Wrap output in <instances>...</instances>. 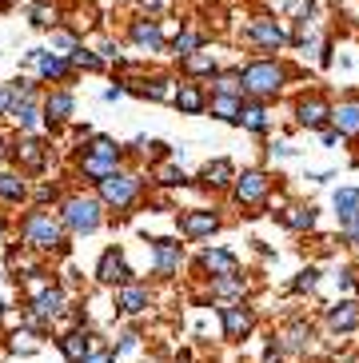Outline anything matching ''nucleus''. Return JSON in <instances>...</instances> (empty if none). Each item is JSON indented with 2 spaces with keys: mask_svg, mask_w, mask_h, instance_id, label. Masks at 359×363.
<instances>
[{
  "mask_svg": "<svg viewBox=\"0 0 359 363\" xmlns=\"http://www.w3.org/2000/svg\"><path fill=\"white\" fill-rule=\"evenodd\" d=\"M21 240L24 247H32V252H68V228L60 224V212H53V208H44V203H36V208H28L21 220Z\"/></svg>",
  "mask_w": 359,
  "mask_h": 363,
  "instance_id": "obj_1",
  "label": "nucleus"
},
{
  "mask_svg": "<svg viewBox=\"0 0 359 363\" xmlns=\"http://www.w3.org/2000/svg\"><path fill=\"white\" fill-rule=\"evenodd\" d=\"M124 164V148H120L112 136H104V132H92V136L84 140V152H80V160H76V172H80V180L84 184H100L104 176H112V172Z\"/></svg>",
  "mask_w": 359,
  "mask_h": 363,
  "instance_id": "obj_2",
  "label": "nucleus"
},
{
  "mask_svg": "<svg viewBox=\"0 0 359 363\" xmlns=\"http://www.w3.org/2000/svg\"><path fill=\"white\" fill-rule=\"evenodd\" d=\"M243 72V96L252 100H275L287 84V65L275 56H255L248 65H240Z\"/></svg>",
  "mask_w": 359,
  "mask_h": 363,
  "instance_id": "obj_3",
  "label": "nucleus"
},
{
  "mask_svg": "<svg viewBox=\"0 0 359 363\" xmlns=\"http://www.w3.org/2000/svg\"><path fill=\"white\" fill-rule=\"evenodd\" d=\"M60 224L68 228V235H92L96 228L104 224V203L100 196H84V192H72L60 200Z\"/></svg>",
  "mask_w": 359,
  "mask_h": 363,
  "instance_id": "obj_4",
  "label": "nucleus"
},
{
  "mask_svg": "<svg viewBox=\"0 0 359 363\" xmlns=\"http://www.w3.org/2000/svg\"><path fill=\"white\" fill-rule=\"evenodd\" d=\"M140 192H144V180H140L136 172H124V168H116L112 176H104V180L96 184L100 203L112 208V212H128V208H136Z\"/></svg>",
  "mask_w": 359,
  "mask_h": 363,
  "instance_id": "obj_5",
  "label": "nucleus"
},
{
  "mask_svg": "<svg viewBox=\"0 0 359 363\" xmlns=\"http://www.w3.org/2000/svg\"><path fill=\"white\" fill-rule=\"evenodd\" d=\"M24 60L36 68V80H40V84H68V80L76 76L72 56L56 52V48H32Z\"/></svg>",
  "mask_w": 359,
  "mask_h": 363,
  "instance_id": "obj_6",
  "label": "nucleus"
},
{
  "mask_svg": "<svg viewBox=\"0 0 359 363\" xmlns=\"http://www.w3.org/2000/svg\"><path fill=\"white\" fill-rule=\"evenodd\" d=\"M267 196H272V176L260 168H248L240 176L236 172V184H232V200L240 203V208H264Z\"/></svg>",
  "mask_w": 359,
  "mask_h": 363,
  "instance_id": "obj_7",
  "label": "nucleus"
},
{
  "mask_svg": "<svg viewBox=\"0 0 359 363\" xmlns=\"http://www.w3.org/2000/svg\"><path fill=\"white\" fill-rule=\"evenodd\" d=\"M243 40L252 44V48H260V52H280V48L292 44V36H287V28L275 21V16H255V21L243 28Z\"/></svg>",
  "mask_w": 359,
  "mask_h": 363,
  "instance_id": "obj_8",
  "label": "nucleus"
},
{
  "mask_svg": "<svg viewBox=\"0 0 359 363\" xmlns=\"http://www.w3.org/2000/svg\"><path fill=\"white\" fill-rule=\"evenodd\" d=\"M40 112H44V128L48 132H60L72 124V112H76V96L68 88H53L40 96Z\"/></svg>",
  "mask_w": 359,
  "mask_h": 363,
  "instance_id": "obj_9",
  "label": "nucleus"
},
{
  "mask_svg": "<svg viewBox=\"0 0 359 363\" xmlns=\"http://www.w3.org/2000/svg\"><path fill=\"white\" fill-rule=\"evenodd\" d=\"M64 308H68V291L60 288V284H48V288H40L36 296H32L28 303V320L40 328V323H53L64 315Z\"/></svg>",
  "mask_w": 359,
  "mask_h": 363,
  "instance_id": "obj_10",
  "label": "nucleus"
},
{
  "mask_svg": "<svg viewBox=\"0 0 359 363\" xmlns=\"http://www.w3.org/2000/svg\"><path fill=\"white\" fill-rule=\"evenodd\" d=\"M96 279L100 284H108V288H120V284H132L136 279V272H132V264H128L124 247H104L100 252V259H96Z\"/></svg>",
  "mask_w": 359,
  "mask_h": 363,
  "instance_id": "obj_11",
  "label": "nucleus"
},
{
  "mask_svg": "<svg viewBox=\"0 0 359 363\" xmlns=\"http://www.w3.org/2000/svg\"><path fill=\"white\" fill-rule=\"evenodd\" d=\"M9 156L16 160L21 172H44V164H48V144L40 136H32V132H21V136L12 140Z\"/></svg>",
  "mask_w": 359,
  "mask_h": 363,
  "instance_id": "obj_12",
  "label": "nucleus"
},
{
  "mask_svg": "<svg viewBox=\"0 0 359 363\" xmlns=\"http://www.w3.org/2000/svg\"><path fill=\"white\" fill-rule=\"evenodd\" d=\"M220 224L223 220L216 208H188V212H180V235L192 240V244H200L211 232H220Z\"/></svg>",
  "mask_w": 359,
  "mask_h": 363,
  "instance_id": "obj_13",
  "label": "nucleus"
},
{
  "mask_svg": "<svg viewBox=\"0 0 359 363\" xmlns=\"http://www.w3.org/2000/svg\"><path fill=\"white\" fill-rule=\"evenodd\" d=\"M336 220H339V232L351 247H359V188H339L336 192Z\"/></svg>",
  "mask_w": 359,
  "mask_h": 363,
  "instance_id": "obj_14",
  "label": "nucleus"
},
{
  "mask_svg": "<svg viewBox=\"0 0 359 363\" xmlns=\"http://www.w3.org/2000/svg\"><path fill=\"white\" fill-rule=\"evenodd\" d=\"M296 124L307 132H324L331 124V104L319 92H304V96L296 100Z\"/></svg>",
  "mask_w": 359,
  "mask_h": 363,
  "instance_id": "obj_15",
  "label": "nucleus"
},
{
  "mask_svg": "<svg viewBox=\"0 0 359 363\" xmlns=\"http://www.w3.org/2000/svg\"><path fill=\"white\" fill-rule=\"evenodd\" d=\"M220 328H223V340H248L255 328V315L252 308L243 303V299H236V303H220Z\"/></svg>",
  "mask_w": 359,
  "mask_h": 363,
  "instance_id": "obj_16",
  "label": "nucleus"
},
{
  "mask_svg": "<svg viewBox=\"0 0 359 363\" xmlns=\"http://www.w3.org/2000/svg\"><path fill=\"white\" fill-rule=\"evenodd\" d=\"M180 264H184V244H180V240H172V235L152 240V272H156L160 279L180 276Z\"/></svg>",
  "mask_w": 359,
  "mask_h": 363,
  "instance_id": "obj_17",
  "label": "nucleus"
},
{
  "mask_svg": "<svg viewBox=\"0 0 359 363\" xmlns=\"http://www.w3.org/2000/svg\"><path fill=\"white\" fill-rule=\"evenodd\" d=\"M208 88H204V80H180L176 84V100H172V104L180 108V116H204V112H208Z\"/></svg>",
  "mask_w": 359,
  "mask_h": 363,
  "instance_id": "obj_18",
  "label": "nucleus"
},
{
  "mask_svg": "<svg viewBox=\"0 0 359 363\" xmlns=\"http://www.w3.org/2000/svg\"><path fill=\"white\" fill-rule=\"evenodd\" d=\"M280 352L287 355H307L311 352V343H316V323L311 320H292L284 331H280Z\"/></svg>",
  "mask_w": 359,
  "mask_h": 363,
  "instance_id": "obj_19",
  "label": "nucleus"
},
{
  "mask_svg": "<svg viewBox=\"0 0 359 363\" xmlns=\"http://www.w3.org/2000/svg\"><path fill=\"white\" fill-rule=\"evenodd\" d=\"M128 40L136 44L140 52H148V56H156V52H164L168 48V36H164V28H160L156 21H132L128 24Z\"/></svg>",
  "mask_w": 359,
  "mask_h": 363,
  "instance_id": "obj_20",
  "label": "nucleus"
},
{
  "mask_svg": "<svg viewBox=\"0 0 359 363\" xmlns=\"http://www.w3.org/2000/svg\"><path fill=\"white\" fill-rule=\"evenodd\" d=\"M196 184H200L204 192H228L236 184V164L228 160V156H220V160H208L200 168V176H196Z\"/></svg>",
  "mask_w": 359,
  "mask_h": 363,
  "instance_id": "obj_21",
  "label": "nucleus"
},
{
  "mask_svg": "<svg viewBox=\"0 0 359 363\" xmlns=\"http://www.w3.org/2000/svg\"><path fill=\"white\" fill-rule=\"evenodd\" d=\"M200 267L208 272V279L240 276V256L228 252V247H204V252H200Z\"/></svg>",
  "mask_w": 359,
  "mask_h": 363,
  "instance_id": "obj_22",
  "label": "nucleus"
},
{
  "mask_svg": "<svg viewBox=\"0 0 359 363\" xmlns=\"http://www.w3.org/2000/svg\"><path fill=\"white\" fill-rule=\"evenodd\" d=\"M152 308V291L144 288V284H120L116 288V311L120 315H144V311Z\"/></svg>",
  "mask_w": 359,
  "mask_h": 363,
  "instance_id": "obj_23",
  "label": "nucleus"
},
{
  "mask_svg": "<svg viewBox=\"0 0 359 363\" xmlns=\"http://www.w3.org/2000/svg\"><path fill=\"white\" fill-rule=\"evenodd\" d=\"M324 323H328L331 335H351V331L359 328V303L355 299H339V303H331L328 315H324Z\"/></svg>",
  "mask_w": 359,
  "mask_h": 363,
  "instance_id": "obj_24",
  "label": "nucleus"
},
{
  "mask_svg": "<svg viewBox=\"0 0 359 363\" xmlns=\"http://www.w3.org/2000/svg\"><path fill=\"white\" fill-rule=\"evenodd\" d=\"M331 128L343 140L359 136V96H348V100H339V104H331Z\"/></svg>",
  "mask_w": 359,
  "mask_h": 363,
  "instance_id": "obj_25",
  "label": "nucleus"
},
{
  "mask_svg": "<svg viewBox=\"0 0 359 363\" xmlns=\"http://www.w3.org/2000/svg\"><path fill=\"white\" fill-rule=\"evenodd\" d=\"M28 200V180L21 168H0V203L4 208H21Z\"/></svg>",
  "mask_w": 359,
  "mask_h": 363,
  "instance_id": "obj_26",
  "label": "nucleus"
},
{
  "mask_svg": "<svg viewBox=\"0 0 359 363\" xmlns=\"http://www.w3.org/2000/svg\"><path fill=\"white\" fill-rule=\"evenodd\" d=\"M240 128L252 132V136H264L272 128V112H267V100H252L243 96V108H240Z\"/></svg>",
  "mask_w": 359,
  "mask_h": 363,
  "instance_id": "obj_27",
  "label": "nucleus"
},
{
  "mask_svg": "<svg viewBox=\"0 0 359 363\" xmlns=\"http://www.w3.org/2000/svg\"><path fill=\"white\" fill-rule=\"evenodd\" d=\"M240 108H243V96L240 92H211L208 96V112L223 124H236L240 128Z\"/></svg>",
  "mask_w": 359,
  "mask_h": 363,
  "instance_id": "obj_28",
  "label": "nucleus"
},
{
  "mask_svg": "<svg viewBox=\"0 0 359 363\" xmlns=\"http://www.w3.org/2000/svg\"><path fill=\"white\" fill-rule=\"evenodd\" d=\"M180 68H184L192 80H211V76L220 72V60H216V52H211V48H196L192 56H184V60H180Z\"/></svg>",
  "mask_w": 359,
  "mask_h": 363,
  "instance_id": "obj_29",
  "label": "nucleus"
},
{
  "mask_svg": "<svg viewBox=\"0 0 359 363\" xmlns=\"http://www.w3.org/2000/svg\"><path fill=\"white\" fill-rule=\"evenodd\" d=\"M9 116L16 120V128L21 132H36L44 124V112H40V100H12Z\"/></svg>",
  "mask_w": 359,
  "mask_h": 363,
  "instance_id": "obj_30",
  "label": "nucleus"
},
{
  "mask_svg": "<svg viewBox=\"0 0 359 363\" xmlns=\"http://www.w3.org/2000/svg\"><path fill=\"white\" fill-rule=\"evenodd\" d=\"M88 352H92V335H88L84 328H72V331H64L60 335V355L68 363H80Z\"/></svg>",
  "mask_w": 359,
  "mask_h": 363,
  "instance_id": "obj_31",
  "label": "nucleus"
},
{
  "mask_svg": "<svg viewBox=\"0 0 359 363\" xmlns=\"http://www.w3.org/2000/svg\"><path fill=\"white\" fill-rule=\"evenodd\" d=\"M280 224L292 228V232H311V228L319 224V212L311 203H292L287 212H280Z\"/></svg>",
  "mask_w": 359,
  "mask_h": 363,
  "instance_id": "obj_32",
  "label": "nucleus"
},
{
  "mask_svg": "<svg viewBox=\"0 0 359 363\" xmlns=\"http://www.w3.org/2000/svg\"><path fill=\"white\" fill-rule=\"evenodd\" d=\"M211 296L220 303H236V299L248 296V284H243V276H220V279H211Z\"/></svg>",
  "mask_w": 359,
  "mask_h": 363,
  "instance_id": "obj_33",
  "label": "nucleus"
},
{
  "mask_svg": "<svg viewBox=\"0 0 359 363\" xmlns=\"http://www.w3.org/2000/svg\"><path fill=\"white\" fill-rule=\"evenodd\" d=\"M208 84H211V92H240V96H243V72H240V65H236V68H220Z\"/></svg>",
  "mask_w": 359,
  "mask_h": 363,
  "instance_id": "obj_34",
  "label": "nucleus"
},
{
  "mask_svg": "<svg viewBox=\"0 0 359 363\" xmlns=\"http://www.w3.org/2000/svg\"><path fill=\"white\" fill-rule=\"evenodd\" d=\"M28 21H32V28H48L53 33L56 24H60V9H56L53 0H40V4H32Z\"/></svg>",
  "mask_w": 359,
  "mask_h": 363,
  "instance_id": "obj_35",
  "label": "nucleus"
},
{
  "mask_svg": "<svg viewBox=\"0 0 359 363\" xmlns=\"http://www.w3.org/2000/svg\"><path fill=\"white\" fill-rule=\"evenodd\" d=\"M168 48H172L176 60H184V56H192L196 48H204V33H196V28H180V36L168 44Z\"/></svg>",
  "mask_w": 359,
  "mask_h": 363,
  "instance_id": "obj_36",
  "label": "nucleus"
},
{
  "mask_svg": "<svg viewBox=\"0 0 359 363\" xmlns=\"http://www.w3.org/2000/svg\"><path fill=\"white\" fill-rule=\"evenodd\" d=\"M68 56H72L76 72H100V68L108 65V60H104L100 52H96V48H84V44H76V48H72Z\"/></svg>",
  "mask_w": 359,
  "mask_h": 363,
  "instance_id": "obj_37",
  "label": "nucleus"
},
{
  "mask_svg": "<svg viewBox=\"0 0 359 363\" xmlns=\"http://www.w3.org/2000/svg\"><path fill=\"white\" fill-rule=\"evenodd\" d=\"M9 88H12V100H40V80H32V76H16Z\"/></svg>",
  "mask_w": 359,
  "mask_h": 363,
  "instance_id": "obj_38",
  "label": "nucleus"
},
{
  "mask_svg": "<svg viewBox=\"0 0 359 363\" xmlns=\"http://www.w3.org/2000/svg\"><path fill=\"white\" fill-rule=\"evenodd\" d=\"M156 184H160V188H184L188 176H184V168H176V164H160V168H156Z\"/></svg>",
  "mask_w": 359,
  "mask_h": 363,
  "instance_id": "obj_39",
  "label": "nucleus"
},
{
  "mask_svg": "<svg viewBox=\"0 0 359 363\" xmlns=\"http://www.w3.org/2000/svg\"><path fill=\"white\" fill-rule=\"evenodd\" d=\"M136 148L148 156V160H168L172 156V144H164V140H136Z\"/></svg>",
  "mask_w": 359,
  "mask_h": 363,
  "instance_id": "obj_40",
  "label": "nucleus"
},
{
  "mask_svg": "<svg viewBox=\"0 0 359 363\" xmlns=\"http://www.w3.org/2000/svg\"><path fill=\"white\" fill-rule=\"evenodd\" d=\"M316 288H319V272L316 267H304V272L292 279V291H299V296H304V291H316Z\"/></svg>",
  "mask_w": 359,
  "mask_h": 363,
  "instance_id": "obj_41",
  "label": "nucleus"
},
{
  "mask_svg": "<svg viewBox=\"0 0 359 363\" xmlns=\"http://www.w3.org/2000/svg\"><path fill=\"white\" fill-rule=\"evenodd\" d=\"M76 44H80V40H76L72 33H64L60 24H56V28H53V48H56V52H64V56H68V52H72V48H76Z\"/></svg>",
  "mask_w": 359,
  "mask_h": 363,
  "instance_id": "obj_42",
  "label": "nucleus"
},
{
  "mask_svg": "<svg viewBox=\"0 0 359 363\" xmlns=\"http://www.w3.org/2000/svg\"><path fill=\"white\" fill-rule=\"evenodd\" d=\"M12 352H36V335L32 331H16L12 335Z\"/></svg>",
  "mask_w": 359,
  "mask_h": 363,
  "instance_id": "obj_43",
  "label": "nucleus"
},
{
  "mask_svg": "<svg viewBox=\"0 0 359 363\" xmlns=\"http://www.w3.org/2000/svg\"><path fill=\"white\" fill-rule=\"evenodd\" d=\"M80 363H116V352H112V347H92Z\"/></svg>",
  "mask_w": 359,
  "mask_h": 363,
  "instance_id": "obj_44",
  "label": "nucleus"
},
{
  "mask_svg": "<svg viewBox=\"0 0 359 363\" xmlns=\"http://www.w3.org/2000/svg\"><path fill=\"white\" fill-rule=\"evenodd\" d=\"M9 108H12V88H9V84H0V120L9 116Z\"/></svg>",
  "mask_w": 359,
  "mask_h": 363,
  "instance_id": "obj_45",
  "label": "nucleus"
},
{
  "mask_svg": "<svg viewBox=\"0 0 359 363\" xmlns=\"http://www.w3.org/2000/svg\"><path fill=\"white\" fill-rule=\"evenodd\" d=\"M44 200H56V184H40L36 188V203H44Z\"/></svg>",
  "mask_w": 359,
  "mask_h": 363,
  "instance_id": "obj_46",
  "label": "nucleus"
},
{
  "mask_svg": "<svg viewBox=\"0 0 359 363\" xmlns=\"http://www.w3.org/2000/svg\"><path fill=\"white\" fill-rule=\"evenodd\" d=\"M275 156H280V160H287V156H296V148H292V144H275Z\"/></svg>",
  "mask_w": 359,
  "mask_h": 363,
  "instance_id": "obj_47",
  "label": "nucleus"
},
{
  "mask_svg": "<svg viewBox=\"0 0 359 363\" xmlns=\"http://www.w3.org/2000/svg\"><path fill=\"white\" fill-rule=\"evenodd\" d=\"M4 156H9V152H4V140H0V160H4Z\"/></svg>",
  "mask_w": 359,
  "mask_h": 363,
  "instance_id": "obj_48",
  "label": "nucleus"
},
{
  "mask_svg": "<svg viewBox=\"0 0 359 363\" xmlns=\"http://www.w3.org/2000/svg\"><path fill=\"white\" fill-rule=\"evenodd\" d=\"M0 315H4V303H0Z\"/></svg>",
  "mask_w": 359,
  "mask_h": 363,
  "instance_id": "obj_49",
  "label": "nucleus"
},
{
  "mask_svg": "<svg viewBox=\"0 0 359 363\" xmlns=\"http://www.w3.org/2000/svg\"><path fill=\"white\" fill-rule=\"evenodd\" d=\"M355 140H359V136H355Z\"/></svg>",
  "mask_w": 359,
  "mask_h": 363,
  "instance_id": "obj_50",
  "label": "nucleus"
}]
</instances>
